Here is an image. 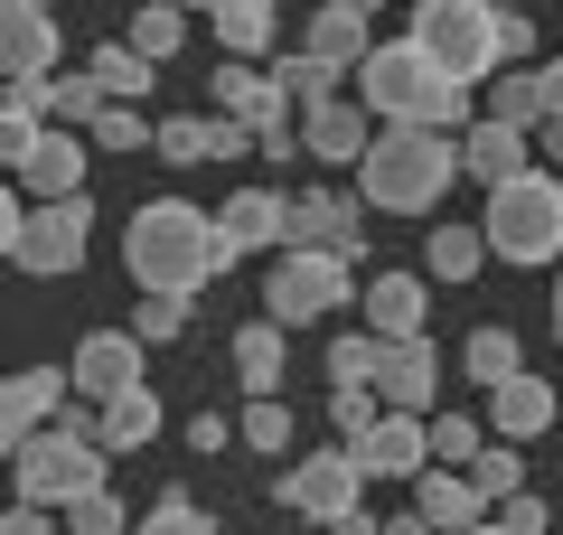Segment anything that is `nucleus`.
Returning a JSON list of instances; mask_svg holds the SVG:
<instances>
[{
	"label": "nucleus",
	"mask_w": 563,
	"mask_h": 535,
	"mask_svg": "<svg viewBox=\"0 0 563 535\" xmlns=\"http://www.w3.org/2000/svg\"><path fill=\"white\" fill-rule=\"evenodd\" d=\"M235 263H244V244L225 236V217H207V207H188V198H151L122 226V273H132V292L198 301L207 282L235 273Z\"/></svg>",
	"instance_id": "nucleus-1"
},
{
	"label": "nucleus",
	"mask_w": 563,
	"mask_h": 535,
	"mask_svg": "<svg viewBox=\"0 0 563 535\" xmlns=\"http://www.w3.org/2000/svg\"><path fill=\"white\" fill-rule=\"evenodd\" d=\"M461 178L470 170H461V141L451 132H432V122H385L376 151H366V170H357V188H366L376 217H432Z\"/></svg>",
	"instance_id": "nucleus-2"
},
{
	"label": "nucleus",
	"mask_w": 563,
	"mask_h": 535,
	"mask_svg": "<svg viewBox=\"0 0 563 535\" xmlns=\"http://www.w3.org/2000/svg\"><path fill=\"white\" fill-rule=\"evenodd\" d=\"M488 254L536 273V263H563V170H517L507 188H488V217H479Z\"/></svg>",
	"instance_id": "nucleus-3"
},
{
	"label": "nucleus",
	"mask_w": 563,
	"mask_h": 535,
	"mask_svg": "<svg viewBox=\"0 0 563 535\" xmlns=\"http://www.w3.org/2000/svg\"><path fill=\"white\" fill-rule=\"evenodd\" d=\"M498 29H507V10H498V0H413L404 39H413L422 57L442 66V85H488V76H507Z\"/></svg>",
	"instance_id": "nucleus-4"
},
{
	"label": "nucleus",
	"mask_w": 563,
	"mask_h": 535,
	"mask_svg": "<svg viewBox=\"0 0 563 535\" xmlns=\"http://www.w3.org/2000/svg\"><path fill=\"white\" fill-rule=\"evenodd\" d=\"M347 301H366V263L320 254V244H282L273 273H263V319H282V329L329 319V310H347Z\"/></svg>",
	"instance_id": "nucleus-5"
},
{
	"label": "nucleus",
	"mask_w": 563,
	"mask_h": 535,
	"mask_svg": "<svg viewBox=\"0 0 563 535\" xmlns=\"http://www.w3.org/2000/svg\"><path fill=\"white\" fill-rule=\"evenodd\" d=\"M0 244H10V273H38V282H57V273H76L85 263V244H95V198H10L0 207Z\"/></svg>",
	"instance_id": "nucleus-6"
},
{
	"label": "nucleus",
	"mask_w": 563,
	"mask_h": 535,
	"mask_svg": "<svg viewBox=\"0 0 563 535\" xmlns=\"http://www.w3.org/2000/svg\"><path fill=\"white\" fill-rule=\"evenodd\" d=\"M103 441L95 433H66V423H47L38 441H20V451H10V489L29 498V507H76V498H95L103 489Z\"/></svg>",
	"instance_id": "nucleus-7"
},
{
	"label": "nucleus",
	"mask_w": 563,
	"mask_h": 535,
	"mask_svg": "<svg viewBox=\"0 0 563 535\" xmlns=\"http://www.w3.org/2000/svg\"><path fill=\"white\" fill-rule=\"evenodd\" d=\"M442 95H451V85H442V66L422 57L413 39L376 47V57L357 66V103H366L376 122H432V113H442Z\"/></svg>",
	"instance_id": "nucleus-8"
},
{
	"label": "nucleus",
	"mask_w": 563,
	"mask_h": 535,
	"mask_svg": "<svg viewBox=\"0 0 563 535\" xmlns=\"http://www.w3.org/2000/svg\"><path fill=\"white\" fill-rule=\"evenodd\" d=\"M282 507L291 516H310V526H339V516H357L366 507V470H357V451H310V460H291V479H282Z\"/></svg>",
	"instance_id": "nucleus-9"
},
{
	"label": "nucleus",
	"mask_w": 563,
	"mask_h": 535,
	"mask_svg": "<svg viewBox=\"0 0 563 535\" xmlns=\"http://www.w3.org/2000/svg\"><path fill=\"white\" fill-rule=\"evenodd\" d=\"M66 404H76V376L66 367H10V385H0V451L38 441Z\"/></svg>",
	"instance_id": "nucleus-10"
},
{
	"label": "nucleus",
	"mask_w": 563,
	"mask_h": 535,
	"mask_svg": "<svg viewBox=\"0 0 563 535\" xmlns=\"http://www.w3.org/2000/svg\"><path fill=\"white\" fill-rule=\"evenodd\" d=\"M85 160H95V141L66 132V122H47L38 141H29L20 160H10V178H20V198H85Z\"/></svg>",
	"instance_id": "nucleus-11"
},
{
	"label": "nucleus",
	"mask_w": 563,
	"mask_h": 535,
	"mask_svg": "<svg viewBox=\"0 0 563 535\" xmlns=\"http://www.w3.org/2000/svg\"><path fill=\"white\" fill-rule=\"evenodd\" d=\"M141 348H151V338H132V329H85V338H76V357H66L76 395H85V404L132 395V385H141Z\"/></svg>",
	"instance_id": "nucleus-12"
},
{
	"label": "nucleus",
	"mask_w": 563,
	"mask_h": 535,
	"mask_svg": "<svg viewBox=\"0 0 563 535\" xmlns=\"http://www.w3.org/2000/svg\"><path fill=\"white\" fill-rule=\"evenodd\" d=\"M301 151L329 160V170H366L376 151V113L357 95H329V103H301Z\"/></svg>",
	"instance_id": "nucleus-13"
},
{
	"label": "nucleus",
	"mask_w": 563,
	"mask_h": 535,
	"mask_svg": "<svg viewBox=\"0 0 563 535\" xmlns=\"http://www.w3.org/2000/svg\"><path fill=\"white\" fill-rule=\"evenodd\" d=\"M347 451H357V470H366V479H422V470H432V423L385 404V414L366 423Z\"/></svg>",
	"instance_id": "nucleus-14"
},
{
	"label": "nucleus",
	"mask_w": 563,
	"mask_h": 535,
	"mask_svg": "<svg viewBox=\"0 0 563 535\" xmlns=\"http://www.w3.org/2000/svg\"><path fill=\"white\" fill-rule=\"evenodd\" d=\"M57 10H38V0H10V10H0V66H10V76H66L57 66Z\"/></svg>",
	"instance_id": "nucleus-15"
},
{
	"label": "nucleus",
	"mask_w": 563,
	"mask_h": 535,
	"mask_svg": "<svg viewBox=\"0 0 563 535\" xmlns=\"http://www.w3.org/2000/svg\"><path fill=\"white\" fill-rule=\"evenodd\" d=\"M376 395L395 404V414H432V395H442V357H432V338H385Z\"/></svg>",
	"instance_id": "nucleus-16"
},
{
	"label": "nucleus",
	"mask_w": 563,
	"mask_h": 535,
	"mask_svg": "<svg viewBox=\"0 0 563 535\" xmlns=\"http://www.w3.org/2000/svg\"><path fill=\"white\" fill-rule=\"evenodd\" d=\"M413 507L432 516V535H470V526H488V489L470 470H451V460H432V470L413 479Z\"/></svg>",
	"instance_id": "nucleus-17"
},
{
	"label": "nucleus",
	"mask_w": 563,
	"mask_h": 535,
	"mask_svg": "<svg viewBox=\"0 0 563 535\" xmlns=\"http://www.w3.org/2000/svg\"><path fill=\"white\" fill-rule=\"evenodd\" d=\"M291 244H320V254L366 263V217H357V198H329V188L291 198Z\"/></svg>",
	"instance_id": "nucleus-18"
},
{
	"label": "nucleus",
	"mask_w": 563,
	"mask_h": 535,
	"mask_svg": "<svg viewBox=\"0 0 563 535\" xmlns=\"http://www.w3.org/2000/svg\"><path fill=\"white\" fill-rule=\"evenodd\" d=\"M366 329L376 338H422V319H432V282L422 273H366Z\"/></svg>",
	"instance_id": "nucleus-19"
},
{
	"label": "nucleus",
	"mask_w": 563,
	"mask_h": 535,
	"mask_svg": "<svg viewBox=\"0 0 563 535\" xmlns=\"http://www.w3.org/2000/svg\"><path fill=\"white\" fill-rule=\"evenodd\" d=\"M217 217H225V236H235L244 254H282V244H291V188H235Z\"/></svg>",
	"instance_id": "nucleus-20"
},
{
	"label": "nucleus",
	"mask_w": 563,
	"mask_h": 535,
	"mask_svg": "<svg viewBox=\"0 0 563 535\" xmlns=\"http://www.w3.org/2000/svg\"><path fill=\"white\" fill-rule=\"evenodd\" d=\"M554 414H563V395L544 376H507V385H488V433L498 441H536V433H554Z\"/></svg>",
	"instance_id": "nucleus-21"
},
{
	"label": "nucleus",
	"mask_w": 563,
	"mask_h": 535,
	"mask_svg": "<svg viewBox=\"0 0 563 535\" xmlns=\"http://www.w3.org/2000/svg\"><path fill=\"white\" fill-rule=\"evenodd\" d=\"M526 151H536V132H517V122H470L461 132V170L479 178V188H507L517 170H536Z\"/></svg>",
	"instance_id": "nucleus-22"
},
{
	"label": "nucleus",
	"mask_w": 563,
	"mask_h": 535,
	"mask_svg": "<svg viewBox=\"0 0 563 535\" xmlns=\"http://www.w3.org/2000/svg\"><path fill=\"white\" fill-rule=\"evenodd\" d=\"M273 29H282V10H273V0H217V10H207V39H217L225 57H244V66H254L263 47H273Z\"/></svg>",
	"instance_id": "nucleus-23"
},
{
	"label": "nucleus",
	"mask_w": 563,
	"mask_h": 535,
	"mask_svg": "<svg viewBox=\"0 0 563 535\" xmlns=\"http://www.w3.org/2000/svg\"><path fill=\"white\" fill-rule=\"evenodd\" d=\"M235 376H244V395H282V367H291V348H282V319H244L235 338Z\"/></svg>",
	"instance_id": "nucleus-24"
},
{
	"label": "nucleus",
	"mask_w": 563,
	"mask_h": 535,
	"mask_svg": "<svg viewBox=\"0 0 563 535\" xmlns=\"http://www.w3.org/2000/svg\"><path fill=\"white\" fill-rule=\"evenodd\" d=\"M85 76L103 85L113 103H151V85H161V66L141 57L132 39H103V47H85Z\"/></svg>",
	"instance_id": "nucleus-25"
},
{
	"label": "nucleus",
	"mask_w": 563,
	"mask_h": 535,
	"mask_svg": "<svg viewBox=\"0 0 563 535\" xmlns=\"http://www.w3.org/2000/svg\"><path fill=\"white\" fill-rule=\"evenodd\" d=\"M95 441H103V451H151V441H161V395H151V385L113 395L95 414Z\"/></svg>",
	"instance_id": "nucleus-26"
},
{
	"label": "nucleus",
	"mask_w": 563,
	"mask_h": 535,
	"mask_svg": "<svg viewBox=\"0 0 563 535\" xmlns=\"http://www.w3.org/2000/svg\"><path fill=\"white\" fill-rule=\"evenodd\" d=\"M366 29H376V20H357V10H339V0H329L320 20L301 29V47H310V57H329V66H366V57H376V39H366Z\"/></svg>",
	"instance_id": "nucleus-27"
},
{
	"label": "nucleus",
	"mask_w": 563,
	"mask_h": 535,
	"mask_svg": "<svg viewBox=\"0 0 563 535\" xmlns=\"http://www.w3.org/2000/svg\"><path fill=\"white\" fill-rule=\"evenodd\" d=\"M422 273H432V282H479L488 273V236H479V226H432Z\"/></svg>",
	"instance_id": "nucleus-28"
},
{
	"label": "nucleus",
	"mask_w": 563,
	"mask_h": 535,
	"mask_svg": "<svg viewBox=\"0 0 563 535\" xmlns=\"http://www.w3.org/2000/svg\"><path fill=\"white\" fill-rule=\"evenodd\" d=\"M461 367H470L479 385H507V376H526V348H517V329H507V319H488V329L461 338Z\"/></svg>",
	"instance_id": "nucleus-29"
},
{
	"label": "nucleus",
	"mask_w": 563,
	"mask_h": 535,
	"mask_svg": "<svg viewBox=\"0 0 563 535\" xmlns=\"http://www.w3.org/2000/svg\"><path fill=\"white\" fill-rule=\"evenodd\" d=\"M132 47L151 66H169L188 47V10H179V0H132Z\"/></svg>",
	"instance_id": "nucleus-30"
},
{
	"label": "nucleus",
	"mask_w": 563,
	"mask_h": 535,
	"mask_svg": "<svg viewBox=\"0 0 563 535\" xmlns=\"http://www.w3.org/2000/svg\"><path fill=\"white\" fill-rule=\"evenodd\" d=\"M488 122H517V132H544V76L536 66H507L488 85Z\"/></svg>",
	"instance_id": "nucleus-31"
},
{
	"label": "nucleus",
	"mask_w": 563,
	"mask_h": 535,
	"mask_svg": "<svg viewBox=\"0 0 563 535\" xmlns=\"http://www.w3.org/2000/svg\"><path fill=\"white\" fill-rule=\"evenodd\" d=\"M291 433H301V423H291V404H282V395H244V414H235V441H244V451H291Z\"/></svg>",
	"instance_id": "nucleus-32"
},
{
	"label": "nucleus",
	"mask_w": 563,
	"mask_h": 535,
	"mask_svg": "<svg viewBox=\"0 0 563 535\" xmlns=\"http://www.w3.org/2000/svg\"><path fill=\"white\" fill-rule=\"evenodd\" d=\"M339 76H347V66L310 57V47H291V57H273V85H282L291 103H329V95H339Z\"/></svg>",
	"instance_id": "nucleus-33"
},
{
	"label": "nucleus",
	"mask_w": 563,
	"mask_h": 535,
	"mask_svg": "<svg viewBox=\"0 0 563 535\" xmlns=\"http://www.w3.org/2000/svg\"><path fill=\"white\" fill-rule=\"evenodd\" d=\"M85 141H95V151H161V122L141 113V103H103Z\"/></svg>",
	"instance_id": "nucleus-34"
},
{
	"label": "nucleus",
	"mask_w": 563,
	"mask_h": 535,
	"mask_svg": "<svg viewBox=\"0 0 563 535\" xmlns=\"http://www.w3.org/2000/svg\"><path fill=\"white\" fill-rule=\"evenodd\" d=\"M470 479L488 489V507H498V498H517V489H526V441H498V433H488V451L470 460Z\"/></svg>",
	"instance_id": "nucleus-35"
},
{
	"label": "nucleus",
	"mask_w": 563,
	"mask_h": 535,
	"mask_svg": "<svg viewBox=\"0 0 563 535\" xmlns=\"http://www.w3.org/2000/svg\"><path fill=\"white\" fill-rule=\"evenodd\" d=\"M376 367H385V338L376 329H347L339 348H329V385H376Z\"/></svg>",
	"instance_id": "nucleus-36"
},
{
	"label": "nucleus",
	"mask_w": 563,
	"mask_h": 535,
	"mask_svg": "<svg viewBox=\"0 0 563 535\" xmlns=\"http://www.w3.org/2000/svg\"><path fill=\"white\" fill-rule=\"evenodd\" d=\"M179 329H188V301H179V292H132V338H151V348H169Z\"/></svg>",
	"instance_id": "nucleus-37"
},
{
	"label": "nucleus",
	"mask_w": 563,
	"mask_h": 535,
	"mask_svg": "<svg viewBox=\"0 0 563 535\" xmlns=\"http://www.w3.org/2000/svg\"><path fill=\"white\" fill-rule=\"evenodd\" d=\"M479 451H488V423H470V414H432V460H451V470H470Z\"/></svg>",
	"instance_id": "nucleus-38"
},
{
	"label": "nucleus",
	"mask_w": 563,
	"mask_h": 535,
	"mask_svg": "<svg viewBox=\"0 0 563 535\" xmlns=\"http://www.w3.org/2000/svg\"><path fill=\"white\" fill-rule=\"evenodd\" d=\"M132 535H217V516H207L198 498H179V489H169V498H161V507H151V516H141Z\"/></svg>",
	"instance_id": "nucleus-39"
},
{
	"label": "nucleus",
	"mask_w": 563,
	"mask_h": 535,
	"mask_svg": "<svg viewBox=\"0 0 563 535\" xmlns=\"http://www.w3.org/2000/svg\"><path fill=\"white\" fill-rule=\"evenodd\" d=\"M66 535H132V507H122L113 489H95V498L66 507Z\"/></svg>",
	"instance_id": "nucleus-40"
},
{
	"label": "nucleus",
	"mask_w": 563,
	"mask_h": 535,
	"mask_svg": "<svg viewBox=\"0 0 563 535\" xmlns=\"http://www.w3.org/2000/svg\"><path fill=\"white\" fill-rule=\"evenodd\" d=\"M161 160H169V170L217 160V151H207V113H169V122H161Z\"/></svg>",
	"instance_id": "nucleus-41"
},
{
	"label": "nucleus",
	"mask_w": 563,
	"mask_h": 535,
	"mask_svg": "<svg viewBox=\"0 0 563 535\" xmlns=\"http://www.w3.org/2000/svg\"><path fill=\"white\" fill-rule=\"evenodd\" d=\"M376 414H385V395H376V385H329V423H339V441H357Z\"/></svg>",
	"instance_id": "nucleus-42"
},
{
	"label": "nucleus",
	"mask_w": 563,
	"mask_h": 535,
	"mask_svg": "<svg viewBox=\"0 0 563 535\" xmlns=\"http://www.w3.org/2000/svg\"><path fill=\"white\" fill-rule=\"evenodd\" d=\"M103 103H113V95H103V85L85 76V66H76V76H57V122H66V132H76V122L95 132V113H103Z\"/></svg>",
	"instance_id": "nucleus-43"
},
{
	"label": "nucleus",
	"mask_w": 563,
	"mask_h": 535,
	"mask_svg": "<svg viewBox=\"0 0 563 535\" xmlns=\"http://www.w3.org/2000/svg\"><path fill=\"white\" fill-rule=\"evenodd\" d=\"M254 151L273 160V170H291V160H301V113H282V122H254Z\"/></svg>",
	"instance_id": "nucleus-44"
},
{
	"label": "nucleus",
	"mask_w": 563,
	"mask_h": 535,
	"mask_svg": "<svg viewBox=\"0 0 563 535\" xmlns=\"http://www.w3.org/2000/svg\"><path fill=\"white\" fill-rule=\"evenodd\" d=\"M207 151H217V160H244V151H254V122H244V113H207Z\"/></svg>",
	"instance_id": "nucleus-45"
},
{
	"label": "nucleus",
	"mask_w": 563,
	"mask_h": 535,
	"mask_svg": "<svg viewBox=\"0 0 563 535\" xmlns=\"http://www.w3.org/2000/svg\"><path fill=\"white\" fill-rule=\"evenodd\" d=\"M179 441H188L198 460H217L225 441H235V414H198V423H179Z\"/></svg>",
	"instance_id": "nucleus-46"
},
{
	"label": "nucleus",
	"mask_w": 563,
	"mask_h": 535,
	"mask_svg": "<svg viewBox=\"0 0 563 535\" xmlns=\"http://www.w3.org/2000/svg\"><path fill=\"white\" fill-rule=\"evenodd\" d=\"M498 526H507V535H544V526H554V507L517 489V498H498Z\"/></svg>",
	"instance_id": "nucleus-47"
},
{
	"label": "nucleus",
	"mask_w": 563,
	"mask_h": 535,
	"mask_svg": "<svg viewBox=\"0 0 563 535\" xmlns=\"http://www.w3.org/2000/svg\"><path fill=\"white\" fill-rule=\"evenodd\" d=\"M0 535H66L57 507H29V498H10V516H0Z\"/></svg>",
	"instance_id": "nucleus-48"
},
{
	"label": "nucleus",
	"mask_w": 563,
	"mask_h": 535,
	"mask_svg": "<svg viewBox=\"0 0 563 535\" xmlns=\"http://www.w3.org/2000/svg\"><path fill=\"white\" fill-rule=\"evenodd\" d=\"M498 47H507V66H517L526 47H536V20H526V10H507V29H498Z\"/></svg>",
	"instance_id": "nucleus-49"
},
{
	"label": "nucleus",
	"mask_w": 563,
	"mask_h": 535,
	"mask_svg": "<svg viewBox=\"0 0 563 535\" xmlns=\"http://www.w3.org/2000/svg\"><path fill=\"white\" fill-rule=\"evenodd\" d=\"M536 76H544V122H563V57H554V66H536Z\"/></svg>",
	"instance_id": "nucleus-50"
},
{
	"label": "nucleus",
	"mask_w": 563,
	"mask_h": 535,
	"mask_svg": "<svg viewBox=\"0 0 563 535\" xmlns=\"http://www.w3.org/2000/svg\"><path fill=\"white\" fill-rule=\"evenodd\" d=\"M385 535H432V516H422V507H404V516H385Z\"/></svg>",
	"instance_id": "nucleus-51"
},
{
	"label": "nucleus",
	"mask_w": 563,
	"mask_h": 535,
	"mask_svg": "<svg viewBox=\"0 0 563 535\" xmlns=\"http://www.w3.org/2000/svg\"><path fill=\"white\" fill-rule=\"evenodd\" d=\"M536 151H544V170H563V122H544V132H536Z\"/></svg>",
	"instance_id": "nucleus-52"
},
{
	"label": "nucleus",
	"mask_w": 563,
	"mask_h": 535,
	"mask_svg": "<svg viewBox=\"0 0 563 535\" xmlns=\"http://www.w3.org/2000/svg\"><path fill=\"white\" fill-rule=\"evenodd\" d=\"M339 10H357V20H376V10H385V0H339Z\"/></svg>",
	"instance_id": "nucleus-53"
},
{
	"label": "nucleus",
	"mask_w": 563,
	"mask_h": 535,
	"mask_svg": "<svg viewBox=\"0 0 563 535\" xmlns=\"http://www.w3.org/2000/svg\"><path fill=\"white\" fill-rule=\"evenodd\" d=\"M554 338H563V273H554Z\"/></svg>",
	"instance_id": "nucleus-54"
},
{
	"label": "nucleus",
	"mask_w": 563,
	"mask_h": 535,
	"mask_svg": "<svg viewBox=\"0 0 563 535\" xmlns=\"http://www.w3.org/2000/svg\"><path fill=\"white\" fill-rule=\"evenodd\" d=\"M470 535H507V526H498V516H488V526H470Z\"/></svg>",
	"instance_id": "nucleus-55"
},
{
	"label": "nucleus",
	"mask_w": 563,
	"mask_h": 535,
	"mask_svg": "<svg viewBox=\"0 0 563 535\" xmlns=\"http://www.w3.org/2000/svg\"><path fill=\"white\" fill-rule=\"evenodd\" d=\"M179 10H217V0H179Z\"/></svg>",
	"instance_id": "nucleus-56"
},
{
	"label": "nucleus",
	"mask_w": 563,
	"mask_h": 535,
	"mask_svg": "<svg viewBox=\"0 0 563 535\" xmlns=\"http://www.w3.org/2000/svg\"><path fill=\"white\" fill-rule=\"evenodd\" d=\"M38 10H47V0H38Z\"/></svg>",
	"instance_id": "nucleus-57"
}]
</instances>
